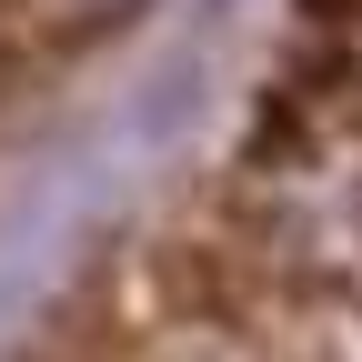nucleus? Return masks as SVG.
Wrapping results in <instances>:
<instances>
[{"mask_svg":"<svg viewBox=\"0 0 362 362\" xmlns=\"http://www.w3.org/2000/svg\"><path fill=\"white\" fill-rule=\"evenodd\" d=\"M40 11H51L61 30H111V21H131V11H141V0H40Z\"/></svg>","mask_w":362,"mask_h":362,"instance_id":"f257e3e1","label":"nucleus"}]
</instances>
